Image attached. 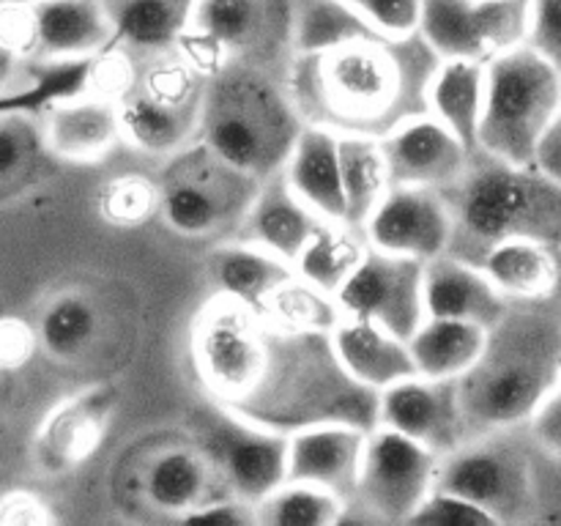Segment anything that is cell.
I'll list each match as a JSON object with an SVG mask.
<instances>
[{"mask_svg":"<svg viewBox=\"0 0 561 526\" xmlns=\"http://www.w3.org/2000/svg\"><path fill=\"white\" fill-rule=\"evenodd\" d=\"M442 58L422 33L370 36L323 53H296L285 85L305 126L381 137L427 113Z\"/></svg>","mask_w":561,"mask_h":526,"instance_id":"1","label":"cell"},{"mask_svg":"<svg viewBox=\"0 0 561 526\" xmlns=\"http://www.w3.org/2000/svg\"><path fill=\"white\" fill-rule=\"evenodd\" d=\"M561 381V296L513 301L485 354L460 378L471 436L524 427Z\"/></svg>","mask_w":561,"mask_h":526,"instance_id":"2","label":"cell"},{"mask_svg":"<svg viewBox=\"0 0 561 526\" xmlns=\"http://www.w3.org/2000/svg\"><path fill=\"white\" fill-rule=\"evenodd\" d=\"M301 129L305 121L277 71L230 64L206 80L197 140L252 179L283 173Z\"/></svg>","mask_w":561,"mask_h":526,"instance_id":"3","label":"cell"},{"mask_svg":"<svg viewBox=\"0 0 561 526\" xmlns=\"http://www.w3.org/2000/svg\"><path fill=\"white\" fill-rule=\"evenodd\" d=\"M455 217L449 252L474 263L507 239L561 247V184L537 164H513L474 151L469 170L444 190Z\"/></svg>","mask_w":561,"mask_h":526,"instance_id":"4","label":"cell"},{"mask_svg":"<svg viewBox=\"0 0 561 526\" xmlns=\"http://www.w3.org/2000/svg\"><path fill=\"white\" fill-rule=\"evenodd\" d=\"M561 115V71L531 47L488 64L485 113L477 151L513 164H535L540 142Z\"/></svg>","mask_w":561,"mask_h":526,"instance_id":"5","label":"cell"},{"mask_svg":"<svg viewBox=\"0 0 561 526\" xmlns=\"http://www.w3.org/2000/svg\"><path fill=\"white\" fill-rule=\"evenodd\" d=\"M436 488L485 507L499 524L546 518L542 455L524 427L477 436L442 458Z\"/></svg>","mask_w":561,"mask_h":526,"instance_id":"6","label":"cell"},{"mask_svg":"<svg viewBox=\"0 0 561 526\" xmlns=\"http://www.w3.org/2000/svg\"><path fill=\"white\" fill-rule=\"evenodd\" d=\"M294 27L296 0H197L175 53L206 80L230 64L288 69Z\"/></svg>","mask_w":561,"mask_h":526,"instance_id":"7","label":"cell"},{"mask_svg":"<svg viewBox=\"0 0 561 526\" xmlns=\"http://www.w3.org/2000/svg\"><path fill=\"white\" fill-rule=\"evenodd\" d=\"M190 354L208 395L236 411L263 384L272 356V329L255 307L214 294L192 321Z\"/></svg>","mask_w":561,"mask_h":526,"instance_id":"8","label":"cell"},{"mask_svg":"<svg viewBox=\"0 0 561 526\" xmlns=\"http://www.w3.org/2000/svg\"><path fill=\"white\" fill-rule=\"evenodd\" d=\"M263 181L225 162L206 142L195 140L168 159L159 190L168 228L181 236H214L239 228Z\"/></svg>","mask_w":561,"mask_h":526,"instance_id":"9","label":"cell"},{"mask_svg":"<svg viewBox=\"0 0 561 526\" xmlns=\"http://www.w3.org/2000/svg\"><path fill=\"white\" fill-rule=\"evenodd\" d=\"M442 455L425 444L376 425L367 433L359 480L348 513L381 524H411L416 510L433 493Z\"/></svg>","mask_w":561,"mask_h":526,"instance_id":"10","label":"cell"},{"mask_svg":"<svg viewBox=\"0 0 561 526\" xmlns=\"http://www.w3.org/2000/svg\"><path fill=\"white\" fill-rule=\"evenodd\" d=\"M531 0H425L420 33L442 60L493 64L524 47Z\"/></svg>","mask_w":561,"mask_h":526,"instance_id":"11","label":"cell"},{"mask_svg":"<svg viewBox=\"0 0 561 526\" xmlns=\"http://www.w3.org/2000/svg\"><path fill=\"white\" fill-rule=\"evenodd\" d=\"M201 444L217 464L230 493L257 504L288 480V433L257 425L233 409L208 411Z\"/></svg>","mask_w":561,"mask_h":526,"instance_id":"12","label":"cell"},{"mask_svg":"<svg viewBox=\"0 0 561 526\" xmlns=\"http://www.w3.org/2000/svg\"><path fill=\"white\" fill-rule=\"evenodd\" d=\"M343 316L365 318L411 340L425 323V263L370 244L367 255L337 290Z\"/></svg>","mask_w":561,"mask_h":526,"instance_id":"13","label":"cell"},{"mask_svg":"<svg viewBox=\"0 0 561 526\" xmlns=\"http://www.w3.org/2000/svg\"><path fill=\"white\" fill-rule=\"evenodd\" d=\"M378 425L392 427L447 458L471 442L460 378L409 376L378 392Z\"/></svg>","mask_w":561,"mask_h":526,"instance_id":"14","label":"cell"},{"mask_svg":"<svg viewBox=\"0 0 561 526\" xmlns=\"http://www.w3.org/2000/svg\"><path fill=\"white\" fill-rule=\"evenodd\" d=\"M365 236L378 250L427 263L453 247V208L444 192L392 186L367 219Z\"/></svg>","mask_w":561,"mask_h":526,"instance_id":"15","label":"cell"},{"mask_svg":"<svg viewBox=\"0 0 561 526\" xmlns=\"http://www.w3.org/2000/svg\"><path fill=\"white\" fill-rule=\"evenodd\" d=\"M381 148L392 186H420L436 192L458 184L474 157V151L431 113L381 137Z\"/></svg>","mask_w":561,"mask_h":526,"instance_id":"16","label":"cell"},{"mask_svg":"<svg viewBox=\"0 0 561 526\" xmlns=\"http://www.w3.org/2000/svg\"><path fill=\"white\" fill-rule=\"evenodd\" d=\"M115 395L110 387H91L60 400L33 436V460L47 474H66L93 458L107 436Z\"/></svg>","mask_w":561,"mask_h":526,"instance_id":"17","label":"cell"},{"mask_svg":"<svg viewBox=\"0 0 561 526\" xmlns=\"http://www.w3.org/2000/svg\"><path fill=\"white\" fill-rule=\"evenodd\" d=\"M49 157L71 164H96L124 142L118 104L85 91L53 99L42 118Z\"/></svg>","mask_w":561,"mask_h":526,"instance_id":"18","label":"cell"},{"mask_svg":"<svg viewBox=\"0 0 561 526\" xmlns=\"http://www.w3.org/2000/svg\"><path fill=\"white\" fill-rule=\"evenodd\" d=\"M367 433L351 422H318L288 433V480L327 488L351 504Z\"/></svg>","mask_w":561,"mask_h":526,"instance_id":"19","label":"cell"},{"mask_svg":"<svg viewBox=\"0 0 561 526\" xmlns=\"http://www.w3.org/2000/svg\"><path fill=\"white\" fill-rule=\"evenodd\" d=\"M230 493L217 464L201 444L162 447L142 464L140 496L153 513L181 521L211 499Z\"/></svg>","mask_w":561,"mask_h":526,"instance_id":"20","label":"cell"},{"mask_svg":"<svg viewBox=\"0 0 561 526\" xmlns=\"http://www.w3.org/2000/svg\"><path fill=\"white\" fill-rule=\"evenodd\" d=\"M38 27L36 60L69 66L93 58L115 44L107 0H33Z\"/></svg>","mask_w":561,"mask_h":526,"instance_id":"21","label":"cell"},{"mask_svg":"<svg viewBox=\"0 0 561 526\" xmlns=\"http://www.w3.org/2000/svg\"><path fill=\"white\" fill-rule=\"evenodd\" d=\"M327 219L312 211L288 186L283 173L272 175L261 184L255 201L236 228V239L252 241L263 250L274 252L283 261L296 263L307 241L321 230Z\"/></svg>","mask_w":561,"mask_h":526,"instance_id":"22","label":"cell"},{"mask_svg":"<svg viewBox=\"0 0 561 526\" xmlns=\"http://www.w3.org/2000/svg\"><path fill=\"white\" fill-rule=\"evenodd\" d=\"M513 301L477 263L444 252L425 263V307L433 318H458L493 329Z\"/></svg>","mask_w":561,"mask_h":526,"instance_id":"23","label":"cell"},{"mask_svg":"<svg viewBox=\"0 0 561 526\" xmlns=\"http://www.w3.org/2000/svg\"><path fill=\"white\" fill-rule=\"evenodd\" d=\"M329 340L345 373L373 392H383L392 384L416 376L409 340L365 318L343 316Z\"/></svg>","mask_w":561,"mask_h":526,"instance_id":"24","label":"cell"},{"mask_svg":"<svg viewBox=\"0 0 561 526\" xmlns=\"http://www.w3.org/2000/svg\"><path fill=\"white\" fill-rule=\"evenodd\" d=\"M283 175L290 190L327 222H345L340 135L321 126H305L290 148Z\"/></svg>","mask_w":561,"mask_h":526,"instance_id":"25","label":"cell"},{"mask_svg":"<svg viewBox=\"0 0 561 526\" xmlns=\"http://www.w3.org/2000/svg\"><path fill=\"white\" fill-rule=\"evenodd\" d=\"M477 266L510 301L561 296V247L537 239H507L488 247Z\"/></svg>","mask_w":561,"mask_h":526,"instance_id":"26","label":"cell"},{"mask_svg":"<svg viewBox=\"0 0 561 526\" xmlns=\"http://www.w3.org/2000/svg\"><path fill=\"white\" fill-rule=\"evenodd\" d=\"M206 272L217 294L233 296L257 310L279 283L294 277L296 268L274 252L233 236L208 252Z\"/></svg>","mask_w":561,"mask_h":526,"instance_id":"27","label":"cell"},{"mask_svg":"<svg viewBox=\"0 0 561 526\" xmlns=\"http://www.w3.org/2000/svg\"><path fill=\"white\" fill-rule=\"evenodd\" d=\"M485 85L488 66L474 60H442L427 91V113L455 132L471 151L480 148Z\"/></svg>","mask_w":561,"mask_h":526,"instance_id":"28","label":"cell"},{"mask_svg":"<svg viewBox=\"0 0 561 526\" xmlns=\"http://www.w3.org/2000/svg\"><path fill=\"white\" fill-rule=\"evenodd\" d=\"M197 0H107L115 44L137 58L175 49L195 16Z\"/></svg>","mask_w":561,"mask_h":526,"instance_id":"29","label":"cell"},{"mask_svg":"<svg viewBox=\"0 0 561 526\" xmlns=\"http://www.w3.org/2000/svg\"><path fill=\"white\" fill-rule=\"evenodd\" d=\"M491 329L458 318H433L409 340L414 367L420 376L463 378L485 354Z\"/></svg>","mask_w":561,"mask_h":526,"instance_id":"30","label":"cell"},{"mask_svg":"<svg viewBox=\"0 0 561 526\" xmlns=\"http://www.w3.org/2000/svg\"><path fill=\"white\" fill-rule=\"evenodd\" d=\"M118 115L126 146L159 159H170L195 142L201 129V113L164 107L137 88L118 104Z\"/></svg>","mask_w":561,"mask_h":526,"instance_id":"31","label":"cell"},{"mask_svg":"<svg viewBox=\"0 0 561 526\" xmlns=\"http://www.w3.org/2000/svg\"><path fill=\"white\" fill-rule=\"evenodd\" d=\"M257 312L268 329L285 334H332V329L343 321L337 296L299 274L279 283Z\"/></svg>","mask_w":561,"mask_h":526,"instance_id":"32","label":"cell"},{"mask_svg":"<svg viewBox=\"0 0 561 526\" xmlns=\"http://www.w3.org/2000/svg\"><path fill=\"white\" fill-rule=\"evenodd\" d=\"M340 168H343L345 222L365 230L378 203L392 190L387 157L376 137H340Z\"/></svg>","mask_w":561,"mask_h":526,"instance_id":"33","label":"cell"},{"mask_svg":"<svg viewBox=\"0 0 561 526\" xmlns=\"http://www.w3.org/2000/svg\"><path fill=\"white\" fill-rule=\"evenodd\" d=\"M38 345L55 362H77L99 338V310L80 290L53 296L38 312Z\"/></svg>","mask_w":561,"mask_h":526,"instance_id":"34","label":"cell"},{"mask_svg":"<svg viewBox=\"0 0 561 526\" xmlns=\"http://www.w3.org/2000/svg\"><path fill=\"white\" fill-rule=\"evenodd\" d=\"M367 250H370V241L362 228H354L348 222H323L321 230L307 241L301 255L296 258L294 268L299 277L337 296V290L354 274Z\"/></svg>","mask_w":561,"mask_h":526,"instance_id":"35","label":"cell"},{"mask_svg":"<svg viewBox=\"0 0 561 526\" xmlns=\"http://www.w3.org/2000/svg\"><path fill=\"white\" fill-rule=\"evenodd\" d=\"M370 36L381 31L351 0H296V53H323Z\"/></svg>","mask_w":561,"mask_h":526,"instance_id":"36","label":"cell"},{"mask_svg":"<svg viewBox=\"0 0 561 526\" xmlns=\"http://www.w3.org/2000/svg\"><path fill=\"white\" fill-rule=\"evenodd\" d=\"M348 518V502L327 488L285 480L257 502V524L263 526H334Z\"/></svg>","mask_w":561,"mask_h":526,"instance_id":"37","label":"cell"},{"mask_svg":"<svg viewBox=\"0 0 561 526\" xmlns=\"http://www.w3.org/2000/svg\"><path fill=\"white\" fill-rule=\"evenodd\" d=\"M159 211H162L159 179L146 173H115L96 192V214L110 228H140Z\"/></svg>","mask_w":561,"mask_h":526,"instance_id":"38","label":"cell"},{"mask_svg":"<svg viewBox=\"0 0 561 526\" xmlns=\"http://www.w3.org/2000/svg\"><path fill=\"white\" fill-rule=\"evenodd\" d=\"M42 153H47L42 121L25 113H0V192L27 179Z\"/></svg>","mask_w":561,"mask_h":526,"instance_id":"39","label":"cell"},{"mask_svg":"<svg viewBox=\"0 0 561 526\" xmlns=\"http://www.w3.org/2000/svg\"><path fill=\"white\" fill-rule=\"evenodd\" d=\"M411 524L425 526H499V521L480 504L458 496L444 488H433L431 496L422 502Z\"/></svg>","mask_w":561,"mask_h":526,"instance_id":"40","label":"cell"},{"mask_svg":"<svg viewBox=\"0 0 561 526\" xmlns=\"http://www.w3.org/2000/svg\"><path fill=\"white\" fill-rule=\"evenodd\" d=\"M0 47L36 60L38 27L33 0H0Z\"/></svg>","mask_w":561,"mask_h":526,"instance_id":"41","label":"cell"},{"mask_svg":"<svg viewBox=\"0 0 561 526\" xmlns=\"http://www.w3.org/2000/svg\"><path fill=\"white\" fill-rule=\"evenodd\" d=\"M383 36L420 33L425 0H351Z\"/></svg>","mask_w":561,"mask_h":526,"instance_id":"42","label":"cell"},{"mask_svg":"<svg viewBox=\"0 0 561 526\" xmlns=\"http://www.w3.org/2000/svg\"><path fill=\"white\" fill-rule=\"evenodd\" d=\"M526 47L561 71V0H531Z\"/></svg>","mask_w":561,"mask_h":526,"instance_id":"43","label":"cell"},{"mask_svg":"<svg viewBox=\"0 0 561 526\" xmlns=\"http://www.w3.org/2000/svg\"><path fill=\"white\" fill-rule=\"evenodd\" d=\"M42 351L36 323L20 316H0V373H16Z\"/></svg>","mask_w":561,"mask_h":526,"instance_id":"44","label":"cell"},{"mask_svg":"<svg viewBox=\"0 0 561 526\" xmlns=\"http://www.w3.org/2000/svg\"><path fill=\"white\" fill-rule=\"evenodd\" d=\"M526 433L540 449L542 458L561 464V384L542 398L535 414L526 422Z\"/></svg>","mask_w":561,"mask_h":526,"instance_id":"45","label":"cell"},{"mask_svg":"<svg viewBox=\"0 0 561 526\" xmlns=\"http://www.w3.org/2000/svg\"><path fill=\"white\" fill-rule=\"evenodd\" d=\"M53 504L25 488L0 491V526H47L55 524Z\"/></svg>","mask_w":561,"mask_h":526,"instance_id":"46","label":"cell"},{"mask_svg":"<svg viewBox=\"0 0 561 526\" xmlns=\"http://www.w3.org/2000/svg\"><path fill=\"white\" fill-rule=\"evenodd\" d=\"M181 524H217V526H252L257 524V504L236 496V493H222L211 499L203 507L192 510L181 518Z\"/></svg>","mask_w":561,"mask_h":526,"instance_id":"47","label":"cell"},{"mask_svg":"<svg viewBox=\"0 0 561 526\" xmlns=\"http://www.w3.org/2000/svg\"><path fill=\"white\" fill-rule=\"evenodd\" d=\"M36 66L42 64L20 58V55L0 47V99L31 91L36 85Z\"/></svg>","mask_w":561,"mask_h":526,"instance_id":"48","label":"cell"},{"mask_svg":"<svg viewBox=\"0 0 561 526\" xmlns=\"http://www.w3.org/2000/svg\"><path fill=\"white\" fill-rule=\"evenodd\" d=\"M535 164L542 170V173L551 175L557 184H561V115L557 118V124L548 129L546 140L540 142V151H537Z\"/></svg>","mask_w":561,"mask_h":526,"instance_id":"49","label":"cell"},{"mask_svg":"<svg viewBox=\"0 0 561 526\" xmlns=\"http://www.w3.org/2000/svg\"><path fill=\"white\" fill-rule=\"evenodd\" d=\"M542 504L561 510V464L542 458Z\"/></svg>","mask_w":561,"mask_h":526,"instance_id":"50","label":"cell"},{"mask_svg":"<svg viewBox=\"0 0 561 526\" xmlns=\"http://www.w3.org/2000/svg\"><path fill=\"white\" fill-rule=\"evenodd\" d=\"M559 384H561V381H559Z\"/></svg>","mask_w":561,"mask_h":526,"instance_id":"51","label":"cell"}]
</instances>
